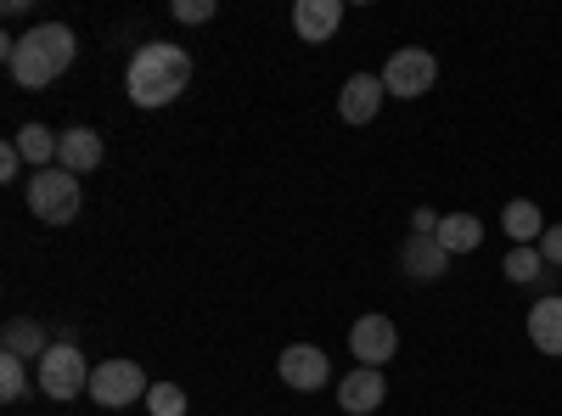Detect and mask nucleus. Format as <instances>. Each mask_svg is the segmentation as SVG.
I'll use <instances>...</instances> for the list:
<instances>
[{
    "mask_svg": "<svg viewBox=\"0 0 562 416\" xmlns=\"http://www.w3.org/2000/svg\"><path fill=\"white\" fill-rule=\"evenodd\" d=\"M180 23H209L214 18V0H175V7H169Z\"/></svg>",
    "mask_w": 562,
    "mask_h": 416,
    "instance_id": "4be33fe9",
    "label": "nucleus"
},
{
    "mask_svg": "<svg viewBox=\"0 0 562 416\" xmlns=\"http://www.w3.org/2000/svg\"><path fill=\"white\" fill-rule=\"evenodd\" d=\"M535 276H546V254L540 248H512L506 254V282H535Z\"/></svg>",
    "mask_w": 562,
    "mask_h": 416,
    "instance_id": "aec40b11",
    "label": "nucleus"
},
{
    "mask_svg": "<svg viewBox=\"0 0 562 416\" xmlns=\"http://www.w3.org/2000/svg\"><path fill=\"white\" fill-rule=\"evenodd\" d=\"M147 372H140V360H102L97 372H90V400L97 405H108V411H124V405H135V400H147Z\"/></svg>",
    "mask_w": 562,
    "mask_h": 416,
    "instance_id": "39448f33",
    "label": "nucleus"
},
{
    "mask_svg": "<svg viewBox=\"0 0 562 416\" xmlns=\"http://www.w3.org/2000/svg\"><path fill=\"white\" fill-rule=\"evenodd\" d=\"M501 225H506V237L518 243V248H540V237H546V214H540V209H535L529 198H518V203H506Z\"/></svg>",
    "mask_w": 562,
    "mask_h": 416,
    "instance_id": "2eb2a0df",
    "label": "nucleus"
},
{
    "mask_svg": "<svg viewBox=\"0 0 562 416\" xmlns=\"http://www.w3.org/2000/svg\"><path fill=\"white\" fill-rule=\"evenodd\" d=\"M344 23V0H299L293 7V29L304 45H326Z\"/></svg>",
    "mask_w": 562,
    "mask_h": 416,
    "instance_id": "9d476101",
    "label": "nucleus"
},
{
    "mask_svg": "<svg viewBox=\"0 0 562 416\" xmlns=\"http://www.w3.org/2000/svg\"><path fill=\"white\" fill-rule=\"evenodd\" d=\"M23 394H29V366L18 355H0V400L18 405Z\"/></svg>",
    "mask_w": 562,
    "mask_h": 416,
    "instance_id": "6ab92c4d",
    "label": "nucleus"
},
{
    "mask_svg": "<svg viewBox=\"0 0 562 416\" xmlns=\"http://www.w3.org/2000/svg\"><path fill=\"white\" fill-rule=\"evenodd\" d=\"M18 169H23V153H18V142H7L0 147V180H18Z\"/></svg>",
    "mask_w": 562,
    "mask_h": 416,
    "instance_id": "b1692460",
    "label": "nucleus"
},
{
    "mask_svg": "<svg viewBox=\"0 0 562 416\" xmlns=\"http://www.w3.org/2000/svg\"><path fill=\"white\" fill-rule=\"evenodd\" d=\"M383 74H349V85L338 90V113H344V124H371L378 119V108H383Z\"/></svg>",
    "mask_w": 562,
    "mask_h": 416,
    "instance_id": "1a4fd4ad",
    "label": "nucleus"
},
{
    "mask_svg": "<svg viewBox=\"0 0 562 416\" xmlns=\"http://www.w3.org/2000/svg\"><path fill=\"white\" fill-rule=\"evenodd\" d=\"M349 349L360 366H371V372H383V366L400 355V327L389 315H360L355 327H349Z\"/></svg>",
    "mask_w": 562,
    "mask_h": 416,
    "instance_id": "0eeeda50",
    "label": "nucleus"
},
{
    "mask_svg": "<svg viewBox=\"0 0 562 416\" xmlns=\"http://www.w3.org/2000/svg\"><path fill=\"white\" fill-rule=\"evenodd\" d=\"M400 265L416 276V282H434V276L450 270V254L439 248V237H422V231H411L405 248H400Z\"/></svg>",
    "mask_w": 562,
    "mask_h": 416,
    "instance_id": "ddd939ff",
    "label": "nucleus"
},
{
    "mask_svg": "<svg viewBox=\"0 0 562 416\" xmlns=\"http://www.w3.org/2000/svg\"><path fill=\"white\" fill-rule=\"evenodd\" d=\"M540 254H546V265H557V270H562V225H546Z\"/></svg>",
    "mask_w": 562,
    "mask_h": 416,
    "instance_id": "5701e85b",
    "label": "nucleus"
},
{
    "mask_svg": "<svg viewBox=\"0 0 562 416\" xmlns=\"http://www.w3.org/2000/svg\"><path fill=\"white\" fill-rule=\"evenodd\" d=\"M102 158H108V153H102V135H97V130L74 124V130L57 135V169H68V175H90Z\"/></svg>",
    "mask_w": 562,
    "mask_h": 416,
    "instance_id": "9b49d317",
    "label": "nucleus"
},
{
    "mask_svg": "<svg viewBox=\"0 0 562 416\" xmlns=\"http://www.w3.org/2000/svg\"><path fill=\"white\" fill-rule=\"evenodd\" d=\"M12 142H18V153H23L34 169H52V164H57V135L45 130V124H23Z\"/></svg>",
    "mask_w": 562,
    "mask_h": 416,
    "instance_id": "a211bd4d",
    "label": "nucleus"
},
{
    "mask_svg": "<svg viewBox=\"0 0 562 416\" xmlns=\"http://www.w3.org/2000/svg\"><path fill=\"white\" fill-rule=\"evenodd\" d=\"M434 79H439V57L422 52V45H405V52H394L389 68H383V90H389V97H400V102L422 97V90H434Z\"/></svg>",
    "mask_w": 562,
    "mask_h": 416,
    "instance_id": "423d86ee",
    "label": "nucleus"
},
{
    "mask_svg": "<svg viewBox=\"0 0 562 416\" xmlns=\"http://www.w3.org/2000/svg\"><path fill=\"white\" fill-rule=\"evenodd\" d=\"M186 85H192V57L169 40H147L124 68V97L135 108H169Z\"/></svg>",
    "mask_w": 562,
    "mask_h": 416,
    "instance_id": "f03ea898",
    "label": "nucleus"
},
{
    "mask_svg": "<svg viewBox=\"0 0 562 416\" xmlns=\"http://www.w3.org/2000/svg\"><path fill=\"white\" fill-rule=\"evenodd\" d=\"M45 349H52V338H45V327L40 321H7V355H18V360H45Z\"/></svg>",
    "mask_w": 562,
    "mask_h": 416,
    "instance_id": "f3484780",
    "label": "nucleus"
},
{
    "mask_svg": "<svg viewBox=\"0 0 562 416\" xmlns=\"http://www.w3.org/2000/svg\"><path fill=\"white\" fill-rule=\"evenodd\" d=\"M79 203H85L79 175H68V169H57V164L29 175V214H34L40 225H74V220H79Z\"/></svg>",
    "mask_w": 562,
    "mask_h": 416,
    "instance_id": "7ed1b4c3",
    "label": "nucleus"
},
{
    "mask_svg": "<svg viewBox=\"0 0 562 416\" xmlns=\"http://www.w3.org/2000/svg\"><path fill=\"white\" fill-rule=\"evenodd\" d=\"M434 237H439L445 254H473V248L484 243V220H479V214H445Z\"/></svg>",
    "mask_w": 562,
    "mask_h": 416,
    "instance_id": "dca6fc26",
    "label": "nucleus"
},
{
    "mask_svg": "<svg viewBox=\"0 0 562 416\" xmlns=\"http://www.w3.org/2000/svg\"><path fill=\"white\" fill-rule=\"evenodd\" d=\"M529 344L540 355H562V293H551L529 310Z\"/></svg>",
    "mask_w": 562,
    "mask_h": 416,
    "instance_id": "4468645a",
    "label": "nucleus"
},
{
    "mask_svg": "<svg viewBox=\"0 0 562 416\" xmlns=\"http://www.w3.org/2000/svg\"><path fill=\"white\" fill-rule=\"evenodd\" d=\"M147 411H153V416H186V389L153 383V389H147Z\"/></svg>",
    "mask_w": 562,
    "mask_h": 416,
    "instance_id": "412c9836",
    "label": "nucleus"
},
{
    "mask_svg": "<svg viewBox=\"0 0 562 416\" xmlns=\"http://www.w3.org/2000/svg\"><path fill=\"white\" fill-rule=\"evenodd\" d=\"M0 57H7V68H12V79H18L23 90H45L52 79H63V74L74 68L79 40H74L68 23H40V29H29L23 40L0 45Z\"/></svg>",
    "mask_w": 562,
    "mask_h": 416,
    "instance_id": "f257e3e1",
    "label": "nucleus"
},
{
    "mask_svg": "<svg viewBox=\"0 0 562 416\" xmlns=\"http://www.w3.org/2000/svg\"><path fill=\"white\" fill-rule=\"evenodd\" d=\"M276 366H281V383H288V389H304V394H315L326 378H333V360H326L315 344H288Z\"/></svg>",
    "mask_w": 562,
    "mask_h": 416,
    "instance_id": "6e6552de",
    "label": "nucleus"
},
{
    "mask_svg": "<svg viewBox=\"0 0 562 416\" xmlns=\"http://www.w3.org/2000/svg\"><path fill=\"white\" fill-rule=\"evenodd\" d=\"M90 372H97V366H85L79 344H52L45 360L34 366V383H40L45 400H79L90 389Z\"/></svg>",
    "mask_w": 562,
    "mask_h": 416,
    "instance_id": "20e7f679",
    "label": "nucleus"
},
{
    "mask_svg": "<svg viewBox=\"0 0 562 416\" xmlns=\"http://www.w3.org/2000/svg\"><path fill=\"white\" fill-rule=\"evenodd\" d=\"M383 394H389V383H383V372H371V366H360V372H349L338 383V405L349 416H371V411L383 405Z\"/></svg>",
    "mask_w": 562,
    "mask_h": 416,
    "instance_id": "f8f14e48",
    "label": "nucleus"
}]
</instances>
